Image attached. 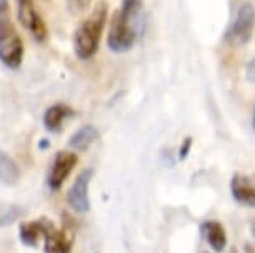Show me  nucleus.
<instances>
[{
    "label": "nucleus",
    "mask_w": 255,
    "mask_h": 253,
    "mask_svg": "<svg viewBox=\"0 0 255 253\" xmlns=\"http://www.w3.org/2000/svg\"><path fill=\"white\" fill-rule=\"evenodd\" d=\"M65 3L72 13H82L90 7L92 0H65Z\"/></svg>",
    "instance_id": "nucleus-16"
},
{
    "label": "nucleus",
    "mask_w": 255,
    "mask_h": 253,
    "mask_svg": "<svg viewBox=\"0 0 255 253\" xmlns=\"http://www.w3.org/2000/svg\"><path fill=\"white\" fill-rule=\"evenodd\" d=\"M23 52L22 37L12 20L10 2L0 0V64L8 70L20 69Z\"/></svg>",
    "instance_id": "nucleus-3"
},
{
    "label": "nucleus",
    "mask_w": 255,
    "mask_h": 253,
    "mask_svg": "<svg viewBox=\"0 0 255 253\" xmlns=\"http://www.w3.org/2000/svg\"><path fill=\"white\" fill-rule=\"evenodd\" d=\"M17 17L32 39L38 44H44L49 37V30L33 0H17Z\"/></svg>",
    "instance_id": "nucleus-5"
},
{
    "label": "nucleus",
    "mask_w": 255,
    "mask_h": 253,
    "mask_svg": "<svg viewBox=\"0 0 255 253\" xmlns=\"http://www.w3.org/2000/svg\"><path fill=\"white\" fill-rule=\"evenodd\" d=\"M44 253H72V237L59 230L50 220H47L44 230Z\"/></svg>",
    "instance_id": "nucleus-8"
},
{
    "label": "nucleus",
    "mask_w": 255,
    "mask_h": 253,
    "mask_svg": "<svg viewBox=\"0 0 255 253\" xmlns=\"http://www.w3.org/2000/svg\"><path fill=\"white\" fill-rule=\"evenodd\" d=\"M75 115V110L67 103H54L44 113V127L52 133H59L62 125Z\"/></svg>",
    "instance_id": "nucleus-11"
},
{
    "label": "nucleus",
    "mask_w": 255,
    "mask_h": 253,
    "mask_svg": "<svg viewBox=\"0 0 255 253\" xmlns=\"http://www.w3.org/2000/svg\"><path fill=\"white\" fill-rule=\"evenodd\" d=\"M18 178H20V169L17 162L5 152H0V183L15 185Z\"/></svg>",
    "instance_id": "nucleus-14"
},
{
    "label": "nucleus",
    "mask_w": 255,
    "mask_h": 253,
    "mask_svg": "<svg viewBox=\"0 0 255 253\" xmlns=\"http://www.w3.org/2000/svg\"><path fill=\"white\" fill-rule=\"evenodd\" d=\"M107 20H109V5L107 2H100L90 12V15L77 27V30L74 33V52L77 59L85 62L97 55Z\"/></svg>",
    "instance_id": "nucleus-2"
},
{
    "label": "nucleus",
    "mask_w": 255,
    "mask_h": 253,
    "mask_svg": "<svg viewBox=\"0 0 255 253\" xmlns=\"http://www.w3.org/2000/svg\"><path fill=\"white\" fill-rule=\"evenodd\" d=\"M20 215H22V210L20 207H17V205L7 207V208H0V227L12 225Z\"/></svg>",
    "instance_id": "nucleus-15"
},
{
    "label": "nucleus",
    "mask_w": 255,
    "mask_h": 253,
    "mask_svg": "<svg viewBox=\"0 0 255 253\" xmlns=\"http://www.w3.org/2000/svg\"><path fill=\"white\" fill-rule=\"evenodd\" d=\"M47 147H50V142H49V140H45V138H44V140L40 142V149L44 150V149H47Z\"/></svg>",
    "instance_id": "nucleus-19"
},
{
    "label": "nucleus",
    "mask_w": 255,
    "mask_h": 253,
    "mask_svg": "<svg viewBox=\"0 0 255 253\" xmlns=\"http://www.w3.org/2000/svg\"><path fill=\"white\" fill-rule=\"evenodd\" d=\"M200 235L215 253H222L227 247V233L220 222L207 220L200 225Z\"/></svg>",
    "instance_id": "nucleus-10"
},
{
    "label": "nucleus",
    "mask_w": 255,
    "mask_h": 253,
    "mask_svg": "<svg viewBox=\"0 0 255 253\" xmlns=\"http://www.w3.org/2000/svg\"><path fill=\"white\" fill-rule=\"evenodd\" d=\"M94 175L92 169H87L84 171H80L79 176L75 178V182L72 183V187L67 193V203L72 210L79 213L89 212L90 208V198H89V185L90 178Z\"/></svg>",
    "instance_id": "nucleus-7"
},
{
    "label": "nucleus",
    "mask_w": 255,
    "mask_h": 253,
    "mask_svg": "<svg viewBox=\"0 0 255 253\" xmlns=\"http://www.w3.org/2000/svg\"><path fill=\"white\" fill-rule=\"evenodd\" d=\"M230 193L239 205L255 208V182L250 176L235 173L230 180Z\"/></svg>",
    "instance_id": "nucleus-9"
},
{
    "label": "nucleus",
    "mask_w": 255,
    "mask_h": 253,
    "mask_svg": "<svg viewBox=\"0 0 255 253\" xmlns=\"http://www.w3.org/2000/svg\"><path fill=\"white\" fill-rule=\"evenodd\" d=\"M142 8L143 0H122L120 8L109 23L107 47L110 52L125 54L133 49L138 39Z\"/></svg>",
    "instance_id": "nucleus-1"
},
{
    "label": "nucleus",
    "mask_w": 255,
    "mask_h": 253,
    "mask_svg": "<svg viewBox=\"0 0 255 253\" xmlns=\"http://www.w3.org/2000/svg\"><path fill=\"white\" fill-rule=\"evenodd\" d=\"M247 75H249V79L252 80V82H255V59L250 62L249 67H247Z\"/></svg>",
    "instance_id": "nucleus-18"
},
{
    "label": "nucleus",
    "mask_w": 255,
    "mask_h": 253,
    "mask_svg": "<svg viewBox=\"0 0 255 253\" xmlns=\"http://www.w3.org/2000/svg\"><path fill=\"white\" fill-rule=\"evenodd\" d=\"M45 225H47V218H38V220L22 223L20 225V240L23 245L35 247L38 240L44 237Z\"/></svg>",
    "instance_id": "nucleus-13"
},
{
    "label": "nucleus",
    "mask_w": 255,
    "mask_h": 253,
    "mask_svg": "<svg viewBox=\"0 0 255 253\" xmlns=\"http://www.w3.org/2000/svg\"><path fill=\"white\" fill-rule=\"evenodd\" d=\"M254 128H255V110H254Z\"/></svg>",
    "instance_id": "nucleus-21"
},
{
    "label": "nucleus",
    "mask_w": 255,
    "mask_h": 253,
    "mask_svg": "<svg viewBox=\"0 0 255 253\" xmlns=\"http://www.w3.org/2000/svg\"><path fill=\"white\" fill-rule=\"evenodd\" d=\"M77 162H79V157H77L75 152H57L55 159L52 162L49 176H47V185H49L52 192H57V190L62 188L65 180L70 176L72 170L75 169Z\"/></svg>",
    "instance_id": "nucleus-6"
},
{
    "label": "nucleus",
    "mask_w": 255,
    "mask_h": 253,
    "mask_svg": "<svg viewBox=\"0 0 255 253\" xmlns=\"http://www.w3.org/2000/svg\"><path fill=\"white\" fill-rule=\"evenodd\" d=\"M99 138V130L94 125H84L77 130L74 135L70 137L69 147L75 152H85L97 142Z\"/></svg>",
    "instance_id": "nucleus-12"
},
{
    "label": "nucleus",
    "mask_w": 255,
    "mask_h": 253,
    "mask_svg": "<svg viewBox=\"0 0 255 253\" xmlns=\"http://www.w3.org/2000/svg\"><path fill=\"white\" fill-rule=\"evenodd\" d=\"M250 232H252V237H254V240H255V220L252 222V225H250Z\"/></svg>",
    "instance_id": "nucleus-20"
},
{
    "label": "nucleus",
    "mask_w": 255,
    "mask_h": 253,
    "mask_svg": "<svg viewBox=\"0 0 255 253\" xmlns=\"http://www.w3.org/2000/svg\"><path fill=\"white\" fill-rule=\"evenodd\" d=\"M255 27V8L252 3H242L237 12L232 23L229 25L225 32V42L232 47H242L252 39Z\"/></svg>",
    "instance_id": "nucleus-4"
},
{
    "label": "nucleus",
    "mask_w": 255,
    "mask_h": 253,
    "mask_svg": "<svg viewBox=\"0 0 255 253\" xmlns=\"http://www.w3.org/2000/svg\"><path fill=\"white\" fill-rule=\"evenodd\" d=\"M192 150V137H187L179 149V160H185Z\"/></svg>",
    "instance_id": "nucleus-17"
}]
</instances>
